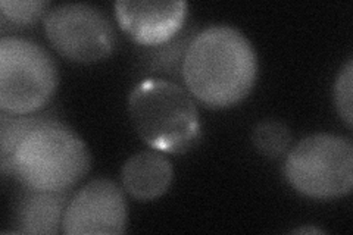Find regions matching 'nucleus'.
<instances>
[{
	"label": "nucleus",
	"mask_w": 353,
	"mask_h": 235,
	"mask_svg": "<svg viewBox=\"0 0 353 235\" xmlns=\"http://www.w3.org/2000/svg\"><path fill=\"white\" fill-rule=\"evenodd\" d=\"M352 84H353V62L347 61L345 68L337 75L334 85V103L339 115L349 127L353 124L352 115Z\"/></svg>",
	"instance_id": "nucleus-14"
},
{
	"label": "nucleus",
	"mask_w": 353,
	"mask_h": 235,
	"mask_svg": "<svg viewBox=\"0 0 353 235\" xmlns=\"http://www.w3.org/2000/svg\"><path fill=\"white\" fill-rule=\"evenodd\" d=\"M183 80L203 105L221 109L245 99L256 80L258 58L249 39L234 27L211 25L185 50Z\"/></svg>",
	"instance_id": "nucleus-1"
},
{
	"label": "nucleus",
	"mask_w": 353,
	"mask_h": 235,
	"mask_svg": "<svg viewBox=\"0 0 353 235\" xmlns=\"http://www.w3.org/2000/svg\"><path fill=\"white\" fill-rule=\"evenodd\" d=\"M172 175V165L167 156L157 150L140 152L125 161L121 181L132 198L150 201L167 193Z\"/></svg>",
	"instance_id": "nucleus-9"
},
{
	"label": "nucleus",
	"mask_w": 353,
	"mask_h": 235,
	"mask_svg": "<svg viewBox=\"0 0 353 235\" xmlns=\"http://www.w3.org/2000/svg\"><path fill=\"white\" fill-rule=\"evenodd\" d=\"M49 115H12L3 112L0 114V170L6 176L10 172V159L19 141L24 139L30 131L50 119Z\"/></svg>",
	"instance_id": "nucleus-11"
},
{
	"label": "nucleus",
	"mask_w": 353,
	"mask_h": 235,
	"mask_svg": "<svg viewBox=\"0 0 353 235\" xmlns=\"http://www.w3.org/2000/svg\"><path fill=\"white\" fill-rule=\"evenodd\" d=\"M90 167L84 140L57 118L44 121L19 141L10 172L26 188L70 192Z\"/></svg>",
	"instance_id": "nucleus-2"
},
{
	"label": "nucleus",
	"mask_w": 353,
	"mask_h": 235,
	"mask_svg": "<svg viewBox=\"0 0 353 235\" xmlns=\"http://www.w3.org/2000/svg\"><path fill=\"white\" fill-rule=\"evenodd\" d=\"M252 141L262 154L268 158H279L289 149L292 136L290 130L283 122L267 119L259 122L253 130Z\"/></svg>",
	"instance_id": "nucleus-12"
},
{
	"label": "nucleus",
	"mask_w": 353,
	"mask_h": 235,
	"mask_svg": "<svg viewBox=\"0 0 353 235\" xmlns=\"http://www.w3.org/2000/svg\"><path fill=\"white\" fill-rule=\"evenodd\" d=\"M52 46L63 58L90 63L105 59L115 48V30L97 8L87 3H62L43 19Z\"/></svg>",
	"instance_id": "nucleus-6"
},
{
	"label": "nucleus",
	"mask_w": 353,
	"mask_h": 235,
	"mask_svg": "<svg viewBox=\"0 0 353 235\" xmlns=\"http://www.w3.org/2000/svg\"><path fill=\"white\" fill-rule=\"evenodd\" d=\"M115 15L119 27L141 46H162L172 40L184 25L187 3L172 2H115Z\"/></svg>",
	"instance_id": "nucleus-8"
},
{
	"label": "nucleus",
	"mask_w": 353,
	"mask_h": 235,
	"mask_svg": "<svg viewBox=\"0 0 353 235\" xmlns=\"http://www.w3.org/2000/svg\"><path fill=\"white\" fill-rule=\"evenodd\" d=\"M58 87V68L50 53L36 41L0 40V108L12 115L36 114Z\"/></svg>",
	"instance_id": "nucleus-5"
},
{
	"label": "nucleus",
	"mask_w": 353,
	"mask_h": 235,
	"mask_svg": "<svg viewBox=\"0 0 353 235\" xmlns=\"http://www.w3.org/2000/svg\"><path fill=\"white\" fill-rule=\"evenodd\" d=\"M46 0H2L0 10L3 18L19 25H28L46 14Z\"/></svg>",
	"instance_id": "nucleus-13"
},
{
	"label": "nucleus",
	"mask_w": 353,
	"mask_h": 235,
	"mask_svg": "<svg viewBox=\"0 0 353 235\" xmlns=\"http://www.w3.org/2000/svg\"><path fill=\"white\" fill-rule=\"evenodd\" d=\"M293 232H296V234H301V232H306V234H324V231L318 229V228H299V229H294Z\"/></svg>",
	"instance_id": "nucleus-15"
},
{
	"label": "nucleus",
	"mask_w": 353,
	"mask_h": 235,
	"mask_svg": "<svg viewBox=\"0 0 353 235\" xmlns=\"http://www.w3.org/2000/svg\"><path fill=\"white\" fill-rule=\"evenodd\" d=\"M127 205L123 190L114 181L99 178L77 192L65 209L62 232L66 235L123 234Z\"/></svg>",
	"instance_id": "nucleus-7"
},
{
	"label": "nucleus",
	"mask_w": 353,
	"mask_h": 235,
	"mask_svg": "<svg viewBox=\"0 0 353 235\" xmlns=\"http://www.w3.org/2000/svg\"><path fill=\"white\" fill-rule=\"evenodd\" d=\"M128 115L152 149L181 154L201 139V118L192 96L176 83L146 78L128 96Z\"/></svg>",
	"instance_id": "nucleus-3"
},
{
	"label": "nucleus",
	"mask_w": 353,
	"mask_h": 235,
	"mask_svg": "<svg viewBox=\"0 0 353 235\" xmlns=\"http://www.w3.org/2000/svg\"><path fill=\"white\" fill-rule=\"evenodd\" d=\"M284 175L301 194L328 200L353 187V145L346 137L318 132L305 137L287 154Z\"/></svg>",
	"instance_id": "nucleus-4"
},
{
	"label": "nucleus",
	"mask_w": 353,
	"mask_h": 235,
	"mask_svg": "<svg viewBox=\"0 0 353 235\" xmlns=\"http://www.w3.org/2000/svg\"><path fill=\"white\" fill-rule=\"evenodd\" d=\"M70 200V192L57 193L26 188L15 207V232L58 234L62 229L63 214Z\"/></svg>",
	"instance_id": "nucleus-10"
}]
</instances>
